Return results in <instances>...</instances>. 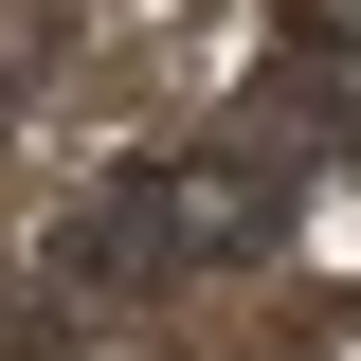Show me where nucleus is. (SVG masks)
I'll use <instances>...</instances> for the list:
<instances>
[{"instance_id":"f257e3e1","label":"nucleus","mask_w":361,"mask_h":361,"mask_svg":"<svg viewBox=\"0 0 361 361\" xmlns=\"http://www.w3.org/2000/svg\"><path fill=\"white\" fill-rule=\"evenodd\" d=\"M307 271H361V199H307Z\"/></svg>"}]
</instances>
